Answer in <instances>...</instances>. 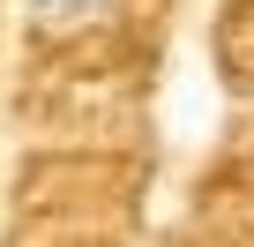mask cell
Here are the masks:
<instances>
[{"label": "cell", "instance_id": "1", "mask_svg": "<svg viewBox=\"0 0 254 247\" xmlns=\"http://www.w3.org/2000/svg\"><path fill=\"white\" fill-rule=\"evenodd\" d=\"M120 8V0H30V23L38 30H90Z\"/></svg>", "mask_w": 254, "mask_h": 247}]
</instances>
